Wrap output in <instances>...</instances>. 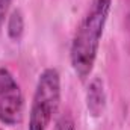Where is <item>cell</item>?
Instances as JSON below:
<instances>
[{
	"label": "cell",
	"mask_w": 130,
	"mask_h": 130,
	"mask_svg": "<svg viewBox=\"0 0 130 130\" xmlns=\"http://www.w3.org/2000/svg\"><path fill=\"white\" fill-rule=\"evenodd\" d=\"M11 5H12V0H0V29L5 24V20L8 18Z\"/></svg>",
	"instance_id": "7"
},
{
	"label": "cell",
	"mask_w": 130,
	"mask_h": 130,
	"mask_svg": "<svg viewBox=\"0 0 130 130\" xmlns=\"http://www.w3.org/2000/svg\"><path fill=\"white\" fill-rule=\"evenodd\" d=\"M23 107L20 83L6 67H0V123L9 127L17 126L23 118Z\"/></svg>",
	"instance_id": "3"
},
{
	"label": "cell",
	"mask_w": 130,
	"mask_h": 130,
	"mask_svg": "<svg viewBox=\"0 0 130 130\" xmlns=\"http://www.w3.org/2000/svg\"><path fill=\"white\" fill-rule=\"evenodd\" d=\"M61 103V74L50 67L41 71L32 97L27 130H47Z\"/></svg>",
	"instance_id": "2"
},
{
	"label": "cell",
	"mask_w": 130,
	"mask_h": 130,
	"mask_svg": "<svg viewBox=\"0 0 130 130\" xmlns=\"http://www.w3.org/2000/svg\"><path fill=\"white\" fill-rule=\"evenodd\" d=\"M85 101H86V109L91 117L98 118L104 113L106 104H107V97H106L104 82L101 77L91 79V82L88 83V88H86Z\"/></svg>",
	"instance_id": "4"
},
{
	"label": "cell",
	"mask_w": 130,
	"mask_h": 130,
	"mask_svg": "<svg viewBox=\"0 0 130 130\" xmlns=\"http://www.w3.org/2000/svg\"><path fill=\"white\" fill-rule=\"evenodd\" d=\"M110 5L112 0H91L76 27L70 47V62L80 80H85L94 68Z\"/></svg>",
	"instance_id": "1"
},
{
	"label": "cell",
	"mask_w": 130,
	"mask_h": 130,
	"mask_svg": "<svg viewBox=\"0 0 130 130\" xmlns=\"http://www.w3.org/2000/svg\"><path fill=\"white\" fill-rule=\"evenodd\" d=\"M55 130H76V124H74V118L70 112L62 113L55 124Z\"/></svg>",
	"instance_id": "6"
},
{
	"label": "cell",
	"mask_w": 130,
	"mask_h": 130,
	"mask_svg": "<svg viewBox=\"0 0 130 130\" xmlns=\"http://www.w3.org/2000/svg\"><path fill=\"white\" fill-rule=\"evenodd\" d=\"M6 32H8V36L12 41L18 42L23 38V33H24V17H23V12L20 9H14L8 15Z\"/></svg>",
	"instance_id": "5"
},
{
	"label": "cell",
	"mask_w": 130,
	"mask_h": 130,
	"mask_svg": "<svg viewBox=\"0 0 130 130\" xmlns=\"http://www.w3.org/2000/svg\"><path fill=\"white\" fill-rule=\"evenodd\" d=\"M0 130H2V129H0Z\"/></svg>",
	"instance_id": "8"
}]
</instances>
